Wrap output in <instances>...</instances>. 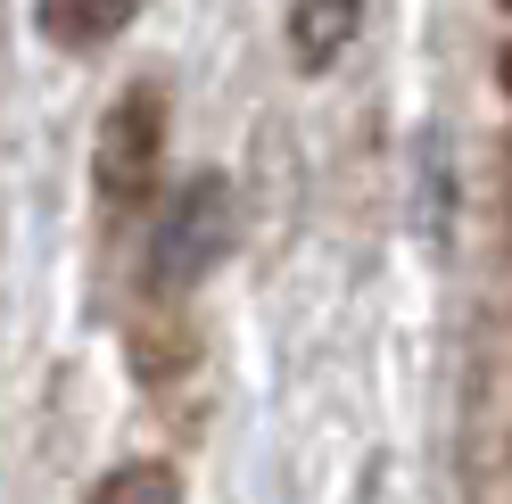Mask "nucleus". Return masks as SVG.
I'll list each match as a JSON object with an SVG mask.
<instances>
[{
    "label": "nucleus",
    "instance_id": "7ed1b4c3",
    "mask_svg": "<svg viewBox=\"0 0 512 504\" xmlns=\"http://www.w3.org/2000/svg\"><path fill=\"white\" fill-rule=\"evenodd\" d=\"M356 17H364V0H290V42L306 67H331V58L356 42Z\"/></svg>",
    "mask_w": 512,
    "mask_h": 504
},
{
    "label": "nucleus",
    "instance_id": "423d86ee",
    "mask_svg": "<svg viewBox=\"0 0 512 504\" xmlns=\"http://www.w3.org/2000/svg\"><path fill=\"white\" fill-rule=\"evenodd\" d=\"M504 91H512V50H504Z\"/></svg>",
    "mask_w": 512,
    "mask_h": 504
},
{
    "label": "nucleus",
    "instance_id": "39448f33",
    "mask_svg": "<svg viewBox=\"0 0 512 504\" xmlns=\"http://www.w3.org/2000/svg\"><path fill=\"white\" fill-rule=\"evenodd\" d=\"M91 504H182V480L166 463H124V471H108L100 480V496Z\"/></svg>",
    "mask_w": 512,
    "mask_h": 504
},
{
    "label": "nucleus",
    "instance_id": "f03ea898",
    "mask_svg": "<svg viewBox=\"0 0 512 504\" xmlns=\"http://www.w3.org/2000/svg\"><path fill=\"white\" fill-rule=\"evenodd\" d=\"M223 248H232V199H223L215 174H199L190 191H174L166 224H157V273L182 290V281H199Z\"/></svg>",
    "mask_w": 512,
    "mask_h": 504
},
{
    "label": "nucleus",
    "instance_id": "20e7f679",
    "mask_svg": "<svg viewBox=\"0 0 512 504\" xmlns=\"http://www.w3.org/2000/svg\"><path fill=\"white\" fill-rule=\"evenodd\" d=\"M133 9H141V0H42V25L67 50H91V42H108Z\"/></svg>",
    "mask_w": 512,
    "mask_h": 504
},
{
    "label": "nucleus",
    "instance_id": "f257e3e1",
    "mask_svg": "<svg viewBox=\"0 0 512 504\" xmlns=\"http://www.w3.org/2000/svg\"><path fill=\"white\" fill-rule=\"evenodd\" d=\"M157 174H166V91L133 83V91H116V108L100 116L91 182H100V199L124 215V207H141L157 191Z\"/></svg>",
    "mask_w": 512,
    "mask_h": 504
}]
</instances>
